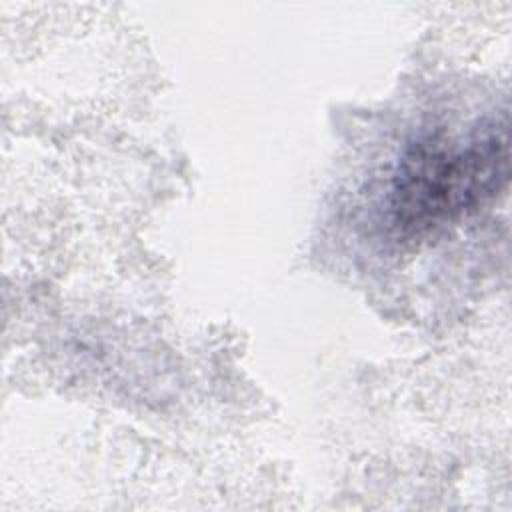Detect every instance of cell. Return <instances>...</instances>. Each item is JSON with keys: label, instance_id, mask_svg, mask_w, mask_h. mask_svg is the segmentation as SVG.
Returning <instances> with one entry per match:
<instances>
[{"label": "cell", "instance_id": "6da1fadb", "mask_svg": "<svg viewBox=\"0 0 512 512\" xmlns=\"http://www.w3.org/2000/svg\"><path fill=\"white\" fill-rule=\"evenodd\" d=\"M508 178L504 120L482 122L466 136L428 134L408 146L388 196L390 224L402 236H422L474 212Z\"/></svg>", "mask_w": 512, "mask_h": 512}]
</instances>
